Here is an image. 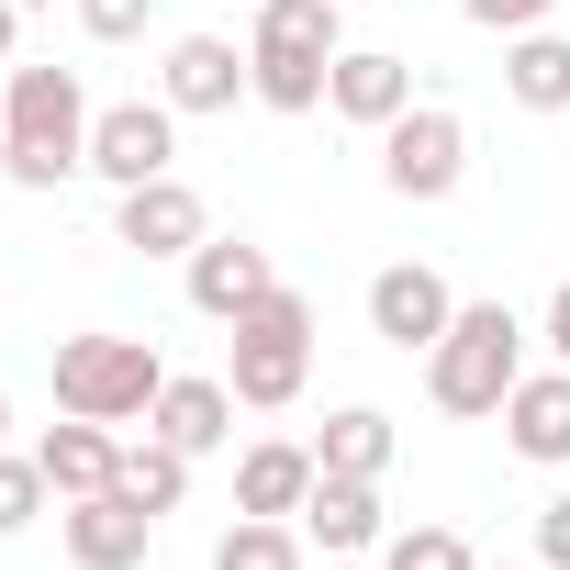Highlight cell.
<instances>
[{
    "label": "cell",
    "instance_id": "1",
    "mask_svg": "<svg viewBox=\"0 0 570 570\" xmlns=\"http://www.w3.org/2000/svg\"><path fill=\"white\" fill-rule=\"evenodd\" d=\"M90 168V90L79 68H0V179L57 190Z\"/></svg>",
    "mask_w": 570,
    "mask_h": 570
},
{
    "label": "cell",
    "instance_id": "2",
    "mask_svg": "<svg viewBox=\"0 0 570 570\" xmlns=\"http://www.w3.org/2000/svg\"><path fill=\"white\" fill-rule=\"evenodd\" d=\"M514 381H525V314H514V303H459L448 336L425 347V392H436V414H503Z\"/></svg>",
    "mask_w": 570,
    "mask_h": 570
},
{
    "label": "cell",
    "instance_id": "3",
    "mask_svg": "<svg viewBox=\"0 0 570 570\" xmlns=\"http://www.w3.org/2000/svg\"><path fill=\"white\" fill-rule=\"evenodd\" d=\"M347 35H336V0H257V35H246V68H257V101L268 112H325V79H336Z\"/></svg>",
    "mask_w": 570,
    "mask_h": 570
},
{
    "label": "cell",
    "instance_id": "4",
    "mask_svg": "<svg viewBox=\"0 0 570 570\" xmlns=\"http://www.w3.org/2000/svg\"><path fill=\"white\" fill-rule=\"evenodd\" d=\"M224 336H235L224 381H235L246 414H292V403H303V381H314V303L292 292V279H279L268 303H246Z\"/></svg>",
    "mask_w": 570,
    "mask_h": 570
},
{
    "label": "cell",
    "instance_id": "5",
    "mask_svg": "<svg viewBox=\"0 0 570 570\" xmlns=\"http://www.w3.org/2000/svg\"><path fill=\"white\" fill-rule=\"evenodd\" d=\"M46 381H57V414L135 425V414H157V392H168V358H157L146 336H57Z\"/></svg>",
    "mask_w": 570,
    "mask_h": 570
},
{
    "label": "cell",
    "instance_id": "6",
    "mask_svg": "<svg viewBox=\"0 0 570 570\" xmlns=\"http://www.w3.org/2000/svg\"><path fill=\"white\" fill-rule=\"evenodd\" d=\"M459 179H470V124L448 101H414L381 124V190L392 202H448Z\"/></svg>",
    "mask_w": 570,
    "mask_h": 570
},
{
    "label": "cell",
    "instance_id": "7",
    "mask_svg": "<svg viewBox=\"0 0 570 570\" xmlns=\"http://www.w3.org/2000/svg\"><path fill=\"white\" fill-rule=\"evenodd\" d=\"M168 168H179V112H168V101H101V112H90V179L146 190V179H168Z\"/></svg>",
    "mask_w": 570,
    "mask_h": 570
},
{
    "label": "cell",
    "instance_id": "8",
    "mask_svg": "<svg viewBox=\"0 0 570 570\" xmlns=\"http://www.w3.org/2000/svg\"><path fill=\"white\" fill-rule=\"evenodd\" d=\"M213 235V202L168 168V179H146V190H112V246H135V257H190Z\"/></svg>",
    "mask_w": 570,
    "mask_h": 570
},
{
    "label": "cell",
    "instance_id": "9",
    "mask_svg": "<svg viewBox=\"0 0 570 570\" xmlns=\"http://www.w3.org/2000/svg\"><path fill=\"white\" fill-rule=\"evenodd\" d=\"M448 314H459V292H448L425 257H392V268L370 279V336H381V347H403V358H425V347L448 336Z\"/></svg>",
    "mask_w": 570,
    "mask_h": 570
},
{
    "label": "cell",
    "instance_id": "10",
    "mask_svg": "<svg viewBox=\"0 0 570 570\" xmlns=\"http://www.w3.org/2000/svg\"><path fill=\"white\" fill-rule=\"evenodd\" d=\"M179 279H190V314H213V325H235L246 303H268V292H279V268H268V246H257V235H202V246L179 257Z\"/></svg>",
    "mask_w": 570,
    "mask_h": 570
},
{
    "label": "cell",
    "instance_id": "11",
    "mask_svg": "<svg viewBox=\"0 0 570 570\" xmlns=\"http://www.w3.org/2000/svg\"><path fill=\"white\" fill-rule=\"evenodd\" d=\"M157 101H168V112H235V101H257V68H246V46H224V35H179L168 68H157Z\"/></svg>",
    "mask_w": 570,
    "mask_h": 570
},
{
    "label": "cell",
    "instance_id": "12",
    "mask_svg": "<svg viewBox=\"0 0 570 570\" xmlns=\"http://www.w3.org/2000/svg\"><path fill=\"white\" fill-rule=\"evenodd\" d=\"M57 537H68V559H79V570H146L157 514H146L135 492H79V503L57 514Z\"/></svg>",
    "mask_w": 570,
    "mask_h": 570
},
{
    "label": "cell",
    "instance_id": "13",
    "mask_svg": "<svg viewBox=\"0 0 570 570\" xmlns=\"http://www.w3.org/2000/svg\"><path fill=\"white\" fill-rule=\"evenodd\" d=\"M325 112H336V124H358V135H381L392 112H414V68H403L392 46H347V57H336V79H325Z\"/></svg>",
    "mask_w": 570,
    "mask_h": 570
},
{
    "label": "cell",
    "instance_id": "14",
    "mask_svg": "<svg viewBox=\"0 0 570 570\" xmlns=\"http://www.w3.org/2000/svg\"><path fill=\"white\" fill-rule=\"evenodd\" d=\"M503 448L537 459V470H570V370H559V358L503 392Z\"/></svg>",
    "mask_w": 570,
    "mask_h": 570
},
{
    "label": "cell",
    "instance_id": "15",
    "mask_svg": "<svg viewBox=\"0 0 570 570\" xmlns=\"http://www.w3.org/2000/svg\"><path fill=\"white\" fill-rule=\"evenodd\" d=\"M292 525H303L325 559H358V548H381V537H392V514H381V481H347V470H325V481H314V503H303Z\"/></svg>",
    "mask_w": 570,
    "mask_h": 570
},
{
    "label": "cell",
    "instance_id": "16",
    "mask_svg": "<svg viewBox=\"0 0 570 570\" xmlns=\"http://www.w3.org/2000/svg\"><path fill=\"white\" fill-rule=\"evenodd\" d=\"M314 448H292V436H257L246 459H235V514H303L314 503Z\"/></svg>",
    "mask_w": 570,
    "mask_h": 570
},
{
    "label": "cell",
    "instance_id": "17",
    "mask_svg": "<svg viewBox=\"0 0 570 570\" xmlns=\"http://www.w3.org/2000/svg\"><path fill=\"white\" fill-rule=\"evenodd\" d=\"M146 425H157L168 448H190V459H213V448L235 436V381H202V370L179 381V370H168V392H157V414H146Z\"/></svg>",
    "mask_w": 570,
    "mask_h": 570
},
{
    "label": "cell",
    "instance_id": "18",
    "mask_svg": "<svg viewBox=\"0 0 570 570\" xmlns=\"http://www.w3.org/2000/svg\"><path fill=\"white\" fill-rule=\"evenodd\" d=\"M35 459H46L57 503H79V492H112V470H124V436H112V425H90V414H68V425H46V436H35Z\"/></svg>",
    "mask_w": 570,
    "mask_h": 570
},
{
    "label": "cell",
    "instance_id": "19",
    "mask_svg": "<svg viewBox=\"0 0 570 570\" xmlns=\"http://www.w3.org/2000/svg\"><path fill=\"white\" fill-rule=\"evenodd\" d=\"M503 101L514 112H570V35H503Z\"/></svg>",
    "mask_w": 570,
    "mask_h": 570
},
{
    "label": "cell",
    "instance_id": "20",
    "mask_svg": "<svg viewBox=\"0 0 570 570\" xmlns=\"http://www.w3.org/2000/svg\"><path fill=\"white\" fill-rule=\"evenodd\" d=\"M314 470L381 481V470H392V414H381V403H347V414H325V436H314Z\"/></svg>",
    "mask_w": 570,
    "mask_h": 570
},
{
    "label": "cell",
    "instance_id": "21",
    "mask_svg": "<svg viewBox=\"0 0 570 570\" xmlns=\"http://www.w3.org/2000/svg\"><path fill=\"white\" fill-rule=\"evenodd\" d=\"M112 492H135L146 514H179V492H190V448H168L157 425H146V436H124V470H112Z\"/></svg>",
    "mask_w": 570,
    "mask_h": 570
},
{
    "label": "cell",
    "instance_id": "22",
    "mask_svg": "<svg viewBox=\"0 0 570 570\" xmlns=\"http://www.w3.org/2000/svg\"><path fill=\"white\" fill-rule=\"evenodd\" d=\"M213 570H303V525L292 514H235L213 537Z\"/></svg>",
    "mask_w": 570,
    "mask_h": 570
},
{
    "label": "cell",
    "instance_id": "23",
    "mask_svg": "<svg viewBox=\"0 0 570 570\" xmlns=\"http://www.w3.org/2000/svg\"><path fill=\"white\" fill-rule=\"evenodd\" d=\"M381 570H470V537L459 525H392L381 537Z\"/></svg>",
    "mask_w": 570,
    "mask_h": 570
},
{
    "label": "cell",
    "instance_id": "24",
    "mask_svg": "<svg viewBox=\"0 0 570 570\" xmlns=\"http://www.w3.org/2000/svg\"><path fill=\"white\" fill-rule=\"evenodd\" d=\"M46 492H57L46 459H12V448H0V537H23V525L46 514Z\"/></svg>",
    "mask_w": 570,
    "mask_h": 570
},
{
    "label": "cell",
    "instance_id": "25",
    "mask_svg": "<svg viewBox=\"0 0 570 570\" xmlns=\"http://www.w3.org/2000/svg\"><path fill=\"white\" fill-rule=\"evenodd\" d=\"M68 12H79L90 46H135V35L157 23V0H68Z\"/></svg>",
    "mask_w": 570,
    "mask_h": 570
},
{
    "label": "cell",
    "instance_id": "26",
    "mask_svg": "<svg viewBox=\"0 0 570 570\" xmlns=\"http://www.w3.org/2000/svg\"><path fill=\"white\" fill-rule=\"evenodd\" d=\"M459 12H470L481 35H537L548 12H570V0H459Z\"/></svg>",
    "mask_w": 570,
    "mask_h": 570
},
{
    "label": "cell",
    "instance_id": "27",
    "mask_svg": "<svg viewBox=\"0 0 570 570\" xmlns=\"http://www.w3.org/2000/svg\"><path fill=\"white\" fill-rule=\"evenodd\" d=\"M537 570H570V492L537 503Z\"/></svg>",
    "mask_w": 570,
    "mask_h": 570
},
{
    "label": "cell",
    "instance_id": "28",
    "mask_svg": "<svg viewBox=\"0 0 570 570\" xmlns=\"http://www.w3.org/2000/svg\"><path fill=\"white\" fill-rule=\"evenodd\" d=\"M537 336H548V358L570 370V279H559V292H548V325H537Z\"/></svg>",
    "mask_w": 570,
    "mask_h": 570
},
{
    "label": "cell",
    "instance_id": "29",
    "mask_svg": "<svg viewBox=\"0 0 570 570\" xmlns=\"http://www.w3.org/2000/svg\"><path fill=\"white\" fill-rule=\"evenodd\" d=\"M12 35H23V0H0V68H12Z\"/></svg>",
    "mask_w": 570,
    "mask_h": 570
},
{
    "label": "cell",
    "instance_id": "30",
    "mask_svg": "<svg viewBox=\"0 0 570 570\" xmlns=\"http://www.w3.org/2000/svg\"><path fill=\"white\" fill-rule=\"evenodd\" d=\"M23 12H57V0H23Z\"/></svg>",
    "mask_w": 570,
    "mask_h": 570
},
{
    "label": "cell",
    "instance_id": "31",
    "mask_svg": "<svg viewBox=\"0 0 570 570\" xmlns=\"http://www.w3.org/2000/svg\"><path fill=\"white\" fill-rule=\"evenodd\" d=\"M0 425H12V403H0Z\"/></svg>",
    "mask_w": 570,
    "mask_h": 570
},
{
    "label": "cell",
    "instance_id": "32",
    "mask_svg": "<svg viewBox=\"0 0 570 570\" xmlns=\"http://www.w3.org/2000/svg\"><path fill=\"white\" fill-rule=\"evenodd\" d=\"M325 570H347V559H325Z\"/></svg>",
    "mask_w": 570,
    "mask_h": 570
}]
</instances>
